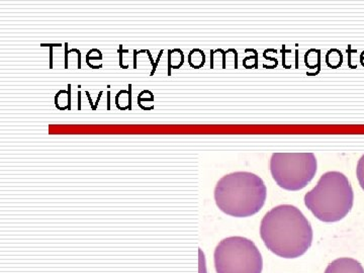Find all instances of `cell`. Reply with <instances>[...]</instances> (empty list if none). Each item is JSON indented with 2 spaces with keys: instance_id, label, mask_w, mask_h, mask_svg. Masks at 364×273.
<instances>
[{
  "instance_id": "1",
  "label": "cell",
  "mask_w": 364,
  "mask_h": 273,
  "mask_svg": "<svg viewBox=\"0 0 364 273\" xmlns=\"http://www.w3.org/2000/svg\"><path fill=\"white\" fill-rule=\"evenodd\" d=\"M260 236L265 246L279 257L304 255L313 242V228L299 208L291 205L273 208L263 217Z\"/></svg>"
},
{
  "instance_id": "2",
  "label": "cell",
  "mask_w": 364,
  "mask_h": 273,
  "mask_svg": "<svg viewBox=\"0 0 364 273\" xmlns=\"http://www.w3.org/2000/svg\"><path fill=\"white\" fill-rule=\"evenodd\" d=\"M267 189L252 172L237 171L223 176L215 188V200L225 214L248 218L257 214L267 200Z\"/></svg>"
},
{
  "instance_id": "3",
  "label": "cell",
  "mask_w": 364,
  "mask_h": 273,
  "mask_svg": "<svg viewBox=\"0 0 364 273\" xmlns=\"http://www.w3.org/2000/svg\"><path fill=\"white\" fill-rule=\"evenodd\" d=\"M306 207L320 221H341L350 212L354 193L350 182L339 171L326 172L305 196Z\"/></svg>"
},
{
  "instance_id": "4",
  "label": "cell",
  "mask_w": 364,
  "mask_h": 273,
  "mask_svg": "<svg viewBox=\"0 0 364 273\" xmlns=\"http://www.w3.org/2000/svg\"><path fill=\"white\" fill-rule=\"evenodd\" d=\"M214 261L217 273H261L263 269L259 249L253 241L240 236L220 242Z\"/></svg>"
},
{
  "instance_id": "5",
  "label": "cell",
  "mask_w": 364,
  "mask_h": 273,
  "mask_svg": "<svg viewBox=\"0 0 364 273\" xmlns=\"http://www.w3.org/2000/svg\"><path fill=\"white\" fill-rule=\"evenodd\" d=\"M317 166L314 153H273L270 159L272 178L291 191L305 188L317 173Z\"/></svg>"
},
{
  "instance_id": "6",
  "label": "cell",
  "mask_w": 364,
  "mask_h": 273,
  "mask_svg": "<svg viewBox=\"0 0 364 273\" xmlns=\"http://www.w3.org/2000/svg\"><path fill=\"white\" fill-rule=\"evenodd\" d=\"M325 273H364V268L353 258L341 257L332 261L326 268Z\"/></svg>"
},
{
  "instance_id": "7",
  "label": "cell",
  "mask_w": 364,
  "mask_h": 273,
  "mask_svg": "<svg viewBox=\"0 0 364 273\" xmlns=\"http://www.w3.org/2000/svg\"><path fill=\"white\" fill-rule=\"evenodd\" d=\"M71 97H70V85H69L68 91L60 90L55 97V105H56L57 109H61V105H63V109H71Z\"/></svg>"
},
{
  "instance_id": "8",
  "label": "cell",
  "mask_w": 364,
  "mask_h": 273,
  "mask_svg": "<svg viewBox=\"0 0 364 273\" xmlns=\"http://www.w3.org/2000/svg\"><path fill=\"white\" fill-rule=\"evenodd\" d=\"M205 53H203L202 50L196 49L189 53V65L193 67V68H200V67L205 65Z\"/></svg>"
},
{
  "instance_id": "9",
  "label": "cell",
  "mask_w": 364,
  "mask_h": 273,
  "mask_svg": "<svg viewBox=\"0 0 364 273\" xmlns=\"http://www.w3.org/2000/svg\"><path fill=\"white\" fill-rule=\"evenodd\" d=\"M356 176L360 184L361 188L364 191V155L359 159L358 167H356Z\"/></svg>"
}]
</instances>
